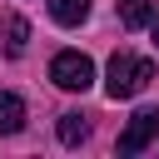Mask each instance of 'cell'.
I'll return each mask as SVG.
<instances>
[{
  "instance_id": "cell-1",
  "label": "cell",
  "mask_w": 159,
  "mask_h": 159,
  "mask_svg": "<svg viewBox=\"0 0 159 159\" xmlns=\"http://www.w3.org/2000/svg\"><path fill=\"white\" fill-rule=\"evenodd\" d=\"M149 80H154V65H149L144 55L119 50V55L109 60V80H104V89H109V99H134V94L149 89Z\"/></svg>"
},
{
  "instance_id": "cell-2",
  "label": "cell",
  "mask_w": 159,
  "mask_h": 159,
  "mask_svg": "<svg viewBox=\"0 0 159 159\" xmlns=\"http://www.w3.org/2000/svg\"><path fill=\"white\" fill-rule=\"evenodd\" d=\"M50 80H55L60 89L84 94V89L94 84V65H89V55H80V50H60V55L50 60Z\"/></svg>"
},
{
  "instance_id": "cell-3",
  "label": "cell",
  "mask_w": 159,
  "mask_h": 159,
  "mask_svg": "<svg viewBox=\"0 0 159 159\" xmlns=\"http://www.w3.org/2000/svg\"><path fill=\"white\" fill-rule=\"evenodd\" d=\"M154 139H159V109L144 104V109H134V119L124 124V134H119V154H139V149H149Z\"/></svg>"
},
{
  "instance_id": "cell-4",
  "label": "cell",
  "mask_w": 159,
  "mask_h": 159,
  "mask_svg": "<svg viewBox=\"0 0 159 159\" xmlns=\"http://www.w3.org/2000/svg\"><path fill=\"white\" fill-rule=\"evenodd\" d=\"M0 40H5L10 55H25V45H30V25H25V15H0Z\"/></svg>"
},
{
  "instance_id": "cell-5",
  "label": "cell",
  "mask_w": 159,
  "mask_h": 159,
  "mask_svg": "<svg viewBox=\"0 0 159 159\" xmlns=\"http://www.w3.org/2000/svg\"><path fill=\"white\" fill-rule=\"evenodd\" d=\"M25 129V99L0 89V134H20Z\"/></svg>"
},
{
  "instance_id": "cell-6",
  "label": "cell",
  "mask_w": 159,
  "mask_h": 159,
  "mask_svg": "<svg viewBox=\"0 0 159 159\" xmlns=\"http://www.w3.org/2000/svg\"><path fill=\"white\" fill-rule=\"evenodd\" d=\"M50 15L60 25H84L89 20V0H50Z\"/></svg>"
},
{
  "instance_id": "cell-7",
  "label": "cell",
  "mask_w": 159,
  "mask_h": 159,
  "mask_svg": "<svg viewBox=\"0 0 159 159\" xmlns=\"http://www.w3.org/2000/svg\"><path fill=\"white\" fill-rule=\"evenodd\" d=\"M89 139V119L84 114H60V144H84Z\"/></svg>"
},
{
  "instance_id": "cell-8",
  "label": "cell",
  "mask_w": 159,
  "mask_h": 159,
  "mask_svg": "<svg viewBox=\"0 0 159 159\" xmlns=\"http://www.w3.org/2000/svg\"><path fill=\"white\" fill-rule=\"evenodd\" d=\"M119 20H124L129 30H144V25L154 20V10H149V0H119Z\"/></svg>"
},
{
  "instance_id": "cell-9",
  "label": "cell",
  "mask_w": 159,
  "mask_h": 159,
  "mask_svg": "<svg viewBox=\"0 0 159 159\" xmlns=\"http://www.w3.org/2000/svg\"><path fill=\"white\" fill-rule=\"evenodd\" d=\"M149 25H154V45H159V20H149Z\"/></svg>"
}]
</instances>
